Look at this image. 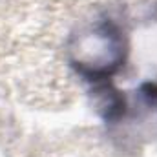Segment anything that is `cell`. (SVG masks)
<instances>
[{
  "label": "cell",
  "instance_id": "6da1fadb",
  "mask_svg": "<svg viewBox=\"0 0 157 157\" xmlns=\"http://www.w3.org/2000/svg\"><path fill=\"white\" fill-rule=\"evenodd\" d=\"M144 95L148 97V99H157V86H152V84H148V86H144Z\"/></svg>",
  "mask_w": 157,
  "mask_h": 157
}]
</instances>
